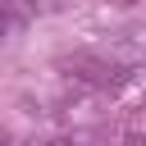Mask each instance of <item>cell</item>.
<instances>
[{
    "instance_id": "6da1fadb",
    "label": "cell",
    "mask_w": 146,
    "mask_h": 146,
    "mask_svg": "<svg viewBox=\"0 0 146 146\" xmlns=\"http://www.w3.org/2000/svg\"><path fill=\"white\" fill-rule=\"evenodd\" d=\"M36 18V0H0V36L23 32Z\"/></svg>"
},
{
    "instance_id": "7a4b0ae2",
    "label": "cell",
    "mask_w": 146,
    "mask_h": 146,
    "mask_svg": "<svg viewBox=\"0 0 146 146\" xmlns=\"http://www.w3.org/2000/svg\"><path fill=\"white\" fill-rule=\"evenodd\" d=\"M0 146H18V141H14V137H5V132H0Z\"/></svg>"
},
{
    "instance_id": "3957f363",
    "label": "cell",
    "mask_w": 146,
    "mask_h": 146,
    "mask_svg": "<svg viewBox=\"0 0 146 146\" xmlns=\"http://www.w3.org/2000/svg\"><path fill=\"white\" fill-rule=\"evenodd\" d=\"M50 146H68V141H50Z\"/></svg>"
},
{
    "instance_id": "277c9868",
    "label": "cell",
    "mask_w": 146,
    "mask_h": 146,
    "mask_svg": "<svg viewBox=\"0 0 146 146\" xmlns=\"http://www.w3.org/2000/svg\"><path fill=\"white\" fill-rule=\"evenodd\" d=\"M123 5H132V0H123Z\"/></svg>"
}]
</instances>
